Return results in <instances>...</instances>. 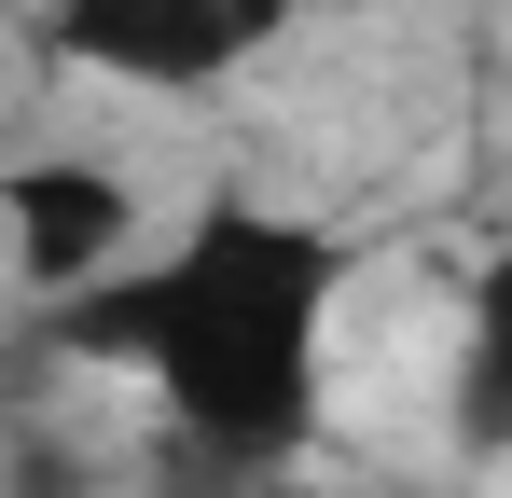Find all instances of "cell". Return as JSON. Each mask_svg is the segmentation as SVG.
I'll return each mask as SVG.
<instances>
[{
  "label": "cell",
  "instance_id": "cell-1",
  "mask_svg": "<svg viewBox=\"0 0 512 498\" xmlns=\"http://www.w3.org/2000/svg\"><path fill=\"white\" fill-rule=\"evenodd\" d=\"M333 305H346V236L333 222L263 208V194H208L180 236L97 263L84 291H56L42 346L153 388L194 457L277 471L333 415Z\"/></svg>",
  "mask_w": 512,
  "mask_h": 498
},
{
  "label": "cell",
  "instance_id": "cell-2",
  "mask_svg": "<svg viewBox=\"0 0 512 498\" xmlns=\"http://www.w3.org/2000/svg\"><path fill=\"white\" fill-rule=\"evenodd\" d=\"M291 28H305V0H42V42L139 97H208V83L263 70Z\"/></svg>",
  "mask_w": 512,
  "mask_h": 498
},
{
  "label": "cell",
  "instance_id": "cell-3",
  "mask_svg": "<svg viewBox=\"0 0 512 498\" xmlns=\"http://www.w3.org/2000/svg\"><path fill=\"white\" fill-rule=\"evenodd\" d=\"M0 249H14V277L56 305V291H84L97 263L139 249V194H125L97 153H28L0 180Z\"/></svg>",
  "mask_w": 512,
  "mask_h": 498
}]
</instances>
